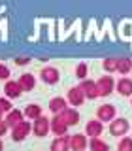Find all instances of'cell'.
Returning a JSON list of instances; mask_svg holds the SVG:
<instances>
[{"label": "cell", "mask_w": 132, "mask_h": 151, "mask_svg": "<svg viewBox=\"0 0 132 151\" xmlns=\"http://www.w3.org/2000/svg\"><path fill=\"white\" fill-rule=\"evenodd\" d=\"M4 93H6V98L8 100H13V98H19L23 94L21 87H19L17 81H13V79H8L6 83H4Z\"/></svg>", "instance_id": "13"}, {"label": "cell", "mask_w": 132, "mask_h": 151, "mask_svg": "<svg viewBox=\"0 0 132 151\" xmlns=\"http://www.w3.org/2000/svg\"><path fill=\"white\" fill-rule=\"evenodd\" d=\"M17 83H19V87H21V91L23 93H28V91H32V89L36 87V78L32 74H21L19 76V79H17Z\"/></svg>", "instance_id": "14"}, {"label": "cell", "mask_w": 132, "mask_h": 151, "mask_svg": "<svg viewBox=\"0 0 132 151\" xmlns=\"http://www.w3.org/2000/svg\"><path fill=\"white\" fill-rule=\"evenodd\" d=\"M40 76H42V81L47 83V85H55V83H59V79H60V72L55 66H45V68H42Z\"/></svg>", "instance_id": "6"}, {"label": "cell", "mask_w": 132, "mask_h": 151, "mask_svg": "<svg viewBox=\"0 0 132 151\" xmlns=\"http://www.w3.org/2000/svg\"><path fill=\"white\" fill-rule=\"evenodd\" d=\"M117 151H132V138L128 136H123L119 145H117Z\"/></svg>", "instance_id": "23"}, {"label": "cell", "mask_w": 132, "mask_h": 151, "mask_svg": "<svg viewBox=\"0 0 132 151\" xmlns=\"http://www.w3.org/2000/svg\"><path fill=\"white\" fill-rule=\"evenodd\" d=\"M66 102H68L70 106H81L85 102V96H83L81 89L79 87H70L68 93H66Z\"/></svg>", "instance_id": "8"}, {"label": "cell", "mask_w": 132, "mask_h": 151, "mask_svg": "<svg viewBox=\"0 0 132 151\" xmlns=\"http://www.w3.org/2000/svg\"><path fill=\"white\" fill-rule=\"evenodd\" d=\"M23 115H25L27 119L36 121L38 117L44 115V113H42V106H38V104H28V106H25V110H23Z\"/></svg>", "instance_id": "19"}, {"label": "cell", "mask_w": 132, "mask_h": 151, "mask_svg": "<svg viewBox=\"0 0 132 151\" xmlns=\"http://www.w3.org/2000/svg\"><path fill=\"white\" fill-rule=\"evenodd\" d=\"M89 147H91V151H110V145L100 138H91Z\"/></svg>", "instance_id": "21"}, {"label": "cell", "mask_w": 132, "mask_h": 151, "mask_svg": "<svg viewBox=\"0 0 132 151\" xmlns=\"http://www.w3.org/2000/svg\"><path fill=\"white\" fill-rule=\"evenodd\" d=\"M0 119H2V113H0Z\"/></svg>", "instance_id": "31"}, {"label": "cell", "mask_w": 132, "mask_h": 151, "mask_svg": "<svg viewBox=\"0 0 132 151\" xmlns=\"http://www.w3.org/2000/svg\"><path fill=\"white\" fill-rule=\"evenodd\" d=\"M87 74H89V66H87V63H79L77 64V68H75V76H77L79 79H87Z\"/></svg>", "instance_id": "24"}, {"label": "cell", "mask_w": 132, "mask_h": 151, "mask_svg": "<svg viewBox=\"0 0 132 151\" xmlns=\"http://www.w3.org/2000/svg\"><path fill=\"white\" fill-rule=\"evenodd\" d=\"M0 151H4V142L0 140Z\"/></svg>", "instance_id": "29"}, {"label": "cell", "mask_w": 132, "mask_h": 151, "mask_svg": "<svg viewBox=\"0 0 132 151\" xmlns=\"http://www.w3.org/2000/svg\"><path fill=\"white\" fill-rule=\"evenodd\" d=\"M28 63H30V59H28V57H17V59H15V64L17 66H25Z\"/></svg>", "instance_id": "27"}, {"label": "cell", "mask_w": 132, "mask_h": 151, "mask_svg": "<svg viewBox=\"0 0 132 151\" xmlns=\"http://www.w3.org/2000/svg\"><path fill=\"white\" fill-rule=\"evenodd\" d=\"M104 132V125L98 119H91L87 121V125H85V134L91 136V138H98V136H102Z\"/></svg>", "instance_id": "12"}, {"label": "cell", "mask_w": 132, "mask_h": 151, "mask_svg": "<svg viewBox=\"0 0 132 151\" xmlns=\"http://www.w3.org/2000/svg\"><path fill=\"white\" fill-rule=\"evenodd\" d=\"M79 89H81V93H83V96L85 98H89V100H94V98H98L100 94H98V87H96V81L94 79H83L81 83L77 85Z\"/></svg>", "instance_id": "1"}, {"label": "cell", "mask_w": 132, "mask_h": 151, "mask_svg": "<svg viewBox=\"0 0 132 151\" xmlns=\"http://www.w3.org/2000/svg\"><path fill=\"white\" fill-rule=\"evenodd\" d=\"M130 106H132V96H130Z\"/></svg>", "instance_id": "30"}, {"label": "cell", "mask_w": 132, "mask_h": 151, "mask_svg": "<svg viewBox=\"0 0 132 151\" xmlns=\"http://www.w3.org/2000/svg\"><path fill=\"white\" fill-rule=\"evenodd\" d=\"M32 132H34L36 136H40V138L47 136V132H49V119H47L45 115L38 117L34 121V125H32Z\"/></svg>", "instance_id": "9"}, {"label": "cell", "mask_w": 132, "mask_h": 151, "mask_svg": "<svg viewBox=\"0 0 132 151\" xmlns=\"http://www.w3.org/2000/svg\"><path fill=\"white\" fill-rule=\"evenodd\" d=\"M104 66V70H106L108 74H111V72H117V59H113V57H110V59H106L102 63Z\"/></svg>", "instance_id": "22"}, {"label": "cell", "mask_w": 132, "mask_h": 151, "mask_svg": "<svg viewBox=\"0 0 132 151\" xmlns=\"http://www.w3.org/2000/svg\"><path fill=\"white\" fill-rule=\"evenodd\" d=\"M117 72L123 74V78H125L126 74H130L132 72V59H128V57L117 59Z\"/></svg>", "instance_id": "20"}, {"label": "cell", "mask_w": 132, "mask_h": 151, "mask_svg": "<svg viewBox=\"0 0 132 151\" xmlns=\"http://www.w3.org/2000/svg\"><path fill=\"white\" fill-rule=\"evenodd\" d=\"M128 129H130V123L125 117H117V119H113L110 123V132L113 136H125L128 132Z\"/></svg>", "instance_id": "4"}, {"label": "cell", "mask_w": 132, "mask_h": 151, "mask_svg": "<svg viewBox=\"0 0 132 151\" xmlns=\"http://www.w3.org/2000/svg\"><path fill=\"white\" fill-rule=\"evenodd\" d=\"M66 108H68V102H66V98L62 96H55L49 100V110L55 113V115H59V113H62Z\"/></svg>", "instance_id": "16"}, {"label": "cell", "mask_w": 132, "mask_h": 151, "mask_svg": "<svg viewBox=\"0 0 132 151\" xmlns=\"http://www.w3.org/2000/svg\"><path fill=\"white\" fill-rule=\"evenodd\" d=\"M115 87H117V93L121 94V96H132V79L130 78H121L119 81L115 83Z\"/></svg>", "instance_id": "15"}, {"label": "cell", "mask_w": 132, "mask_h": 151, "mask_svg": "<svg viewBox=\"0 0 132 151\" xmlns=\"http://www.w3.org/2000/svg\"><path fill=\"white\" fill-rule=\"evenodd\" d=\"M6 130H8L6 121H4V119H0V136H4V134H6Z\"/></svg>", "instance_id": "28"}, {"label": "cell", "mask_w": 132, "mask_h": 151, "mask_svg": "<svg viewBox=\"0 0 132 151\" xmlns=\"http://www.w3.org/2000/svg\"><path fill=\"white\" fill-rule=\"evenodd\" d=\"M115 106H113V104H102V106H98L96 108V119L98 121H100L102 123V125H104V123H106V121H113V119H115Z\"/></svg>", "instance_id": "2"}, {"label": "cell", "mask_w": 132, "mask_h": 151, "mask_svg": "<svg viewBox=\"0 0 132 151\" xmlns=\"http://www.w3.org/2000/svg\"><path fill=\"white\" fill-rule=\"evenodd\" d=\"M0 79H4V81L9 79V68L4 63H0Z\"/></svg>", "instance_id": "26"}, {"label": "cell", "mask_w": 132, "mask_h": 151, "mask_svg": "<svg viewBox=\"0 0 132 151\" xmlns=\"http://www.w3.org/2000/svg\"><path fill=\"white\" fill-rule=\"evenodd\" d=\"M11 110H13V108H11V100H8L6 96L0 98V113H8Z\"/></svg>", "instance_id": "25"}, {"label": "cell", "mask_w": 132, "mask_h": 151, "mask_svg": "<svg viewBox=\"0 0 132 151\" xmlns=\"http://www.w3.org/2000/svg\"><path fill=\"white\" fill-rule=\"evenodd\" d=\"M23 117H25V115H23V111L13 108L11 111H8V113H6V119H4V121H6V125H8V127H11V129H13V127H17L21 121H25Z\"/></svg>", "instance_id": "17"}, {"label": "cell", "mask_w": 132, "mask_h": 151, "mask_svg": "<svg viewBox=\"0 0 132 151\" xmlns=\"http://www.w3.org/2000/svg\"><path fill=\"white\" fill-rule=\"evenodd\" d=\"M30 130H32L30 123H28V121H21L17 127H13V129H11V140L13 142H23L28 134H30Z\"/></svg>", "instance_id": "5"}, {"label": "cell", "mask_w": 132, "mask_h": 151, "mask_svg": "<svg viewBox=\"0 0 132 151\" xmlns=\"http://www.w3.org/2000/svg\"><path fill=\"white\" fill-rule=\"evenodd\" d=\"M49 149H51V151H70V145H68V134H66V136H57V138L51 142Z\"/></svg>", "instance_id": "18"}, {"label": "cell", "mask_w": 132, "mask_h": 151, "mask_svg": "<svg viewBox=\"0 0 132 151\" xmlns=\"http://www.w3.org/2000/svg\"><path fill=\"white\" fill-rule=\"evenodd\" d=\"M59 117L66 123V127H75L79 123V111L75 108H66L62 113H59Z\"/></svg>", "instance_id": "10"}, {"label": "cell", "mask_w": 132, "mask_h": 151, "mask_svg": "<svg viewBox=\"0 0 132 151\" xmlns=\"http://www.w3.org/2000/svg\"><path fill=\"white\" fill-rule=\"evenodd\" d=\"M68 145L72 151H85L87 149V136L81 134V132L68 136Z\"/></svg>", "instance_id": "7"}, {"label": "cell", "mask_w": 132, "mask_h": 151, "mask_svg": "<svg viewBox=\"0 0 132 151\" xmlns=\"http://www.w3.org/2000/svg\"><path fill=\"white\" fill-rule=\"evenodd\" d=\"M49 130L53 132L55 136H66V132H68V127H66V123L60 119L59 115H55L53 119H49Z\"/></svg>", "instance_id": "11"}, {"label": "cell", "mask_w": 132, "mask_h": 151, "mask_svg": "<svg viewBox=\"0 0 132 151\" xmlns=\"http://www.w3.org/2000/svg\"><path fill=\"white\" fill-rule=\"evenodd\" d=\"M96 87H98V94L100 96H110L113 93V89H115V79L111 76H102L96 81Z\"/></svg>", "instance_id": "3"}]
</instances>
